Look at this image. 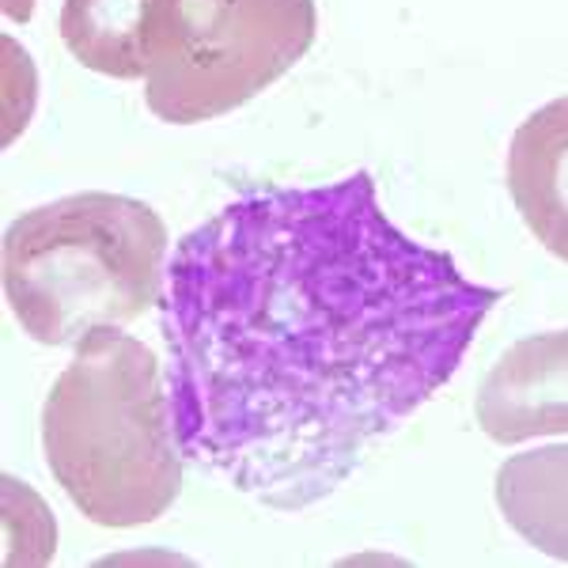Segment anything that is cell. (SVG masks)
Wrapping results in <instances>:
<instances>
[{
	"label": "cell",
	"instance_id": "8992f818",
	"mask_svg": "<svg viewBox=\"0 0 568 568\" xmlns=\"http://www.w3.org/2000/svg\"><path fill=\"white\" fill-rule=\"evenodd\" d=\"M504 179L530 235L568 262V95L538 106L519 125Z\"/></svg>",
	"mask_w": 568,
	"mask_h": 568
},
{
	"label": "cell",
	"instance_id": "277c9868",
	"mask_svg": "<svg viewBox=\"0 0 568 568\" xmlns=\"http://www.w3.org/2000/svg\"><path fill=\"white\" fill-rule=\"evenodd\" d=\"M315 31V0H168L149 45L144 103L171 125L232 114L296 65Z\"/></svg>",
	"mask_w": 568,
	"mask_h": 568
},
{
	"label": "cell",
	"instance_id": "5b68a950",
	"mask_svg": "<svg viewBox=\"0 0 568 568\" xmlns=\"http://www.w3.org/2000/svg\"><path fill=\"white\" fill-rule=\"evenodd\" d=\"M474 414L481 433L497 444L568 436V329L530 334L500 353Z\"/></svg>",
	"mask_w": 568,
	"mask_h": 568
},
{
	"label": "cell",
	"instance_id": "6da1fadb",
	"mask_svg": "<svg viewBox=\"0 0 568 568\" xmlns=\"http://www.w3.org/2000/svg\"><path fill=\"white\" fill-rule=\"evenodd\" d=\"M500 296L409 240L368 171L251 190L168 262L182 455L265 508L304 511L452 383Z\"/></svg>",
	"mask_w": 568,
	"mask_h": 568
},
{
	"label": "cell",
	"instance_id": "3957f363",
	"mask_svg": "<svg viewBox=\"0 0 568 568\" xmlns=\"http://www.w3.org/2000/svg\"><path fill=\"white\" fill-rule=\"evenodd\" d=\"M168 224L122 194H72L27 209L4 232V300L39 345L130 326L163 300Z\"/></svg>",
	"mask_w": 568,
	"mask_h": 568
},
{
	"label": "cell",
	"instance_id": "ba28073f",
	"mask_svg": "<svg viewBox=\"0 0 568 568\" xmlns=\"http://www.w3.org/2000/svg\"><path fill=\"white\" fill-rule=\"evenodd\" d=\"M493 493L527 546L568 565V444L511 455L500 463Z\"/></svg>",
	"mask_w": 568,
	"mask_h": 568
},
{
	"label": "cell",
	"instance_id": "7a4b0ae2",
	"mask_svg": "<svg viewBox=\"0 0 568 568\" xmlns=\"http://www.w3.org/2000/svg\"><path fill=\"white\" fill-rule=\"evenodd\" d=\"M42 406V452L53 481L99 527H144L175 504L182 447L160 361L118 326L72 345Z\"/></svg>",
	"mask_w": 568,
	"mask_h": 568
},
{
	"label": "cell",
	"instance_id": "52a82bcc",
	"mask_svg": "<svg viewBox=\"0 0 568 568\" xmlns=\"http://www.w3.org/2000/svg\"><path fill=\"white\" fill-rule=\"evenodd\" d=\"M168 0H65L61 42L84 69L114 80L149 77V45Z\"/></svg>",
	"mask_w": 568,
	"mask_h": 568
}]
</instances>
